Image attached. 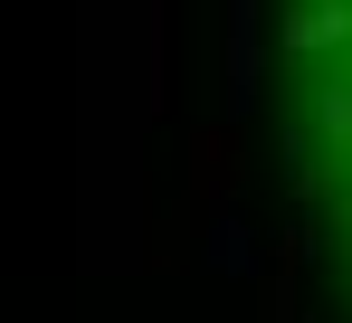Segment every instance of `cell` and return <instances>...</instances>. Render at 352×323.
<instances>
[{
    "label": "cell",
    "instance_id": "cell-1",
    "mask_svg": "<svg viewBox=\"0 0 352 323\" xmlns=\"http://www.w3.org/2000/svg\"><path fill=\"white\" fill-rule=\"evenodd\" d=\"M276 143H286L305 247L352 323V0L276 10Z\"/></svg>",
    "mask_w": 352,
    "mask_h": 323
}]
</instances>
